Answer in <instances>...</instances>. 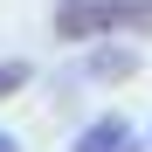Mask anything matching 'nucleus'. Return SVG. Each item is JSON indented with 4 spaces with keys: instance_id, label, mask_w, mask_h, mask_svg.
<instances>
[{
    "instance_id": "7ed1b4c3",
    "label": "nucleus",
    "mask_w": 152,
    "mask_h": 152,
    "mask_svg": "<svg viewBox=\"0 0 152 152\" xmlns=\"http://www.w3.org/2000/svg\"><path fill=\"white\" fill-rule=\"evenodd\" d=\"M132 69H138V62L124 56V48H104V56L90 62V76H97V83H118V76H132Z\"/></svg>"
},
{
    "instance_id": "f03ea898",
    "label": "nucleus",
    "mask_w": 152,
    "mask_h": 152,
    "mask_svg": "<svg viewBox=\"0 0 152 152\" xmlns=\"http://www.w3.org/2000/svg\"><path fill=\"white\" fill-rule=\"evenodd\" d=\"M76 152H138V124L132 118H97V124H83Z\"/></svg>"
},
{
    "instance_id": "f257e3e1",
    "label": "nucleus",
    "mask_w": 152,
    "mask_h": 152,
    "mask_svg": "<svg viewBox=\"0 0 152 152\" xmlns=\"http://www.w3.org/2000/svg\"><path fill=\"white\" fill-rule=\"evenodd\" d=\"M62 42H104V35H152V0H56Z\"/></svg>"
},
{
    "instance_id": "20e7f679",
    "label": "nucleus",
    "mask_w": 152,
    "mask_h": 152,
    "mask_svg": "<svg viewBox=\"0 0 152 152\" xmlns=\"http://www.w3.org/2000/svg\"><path fill=\"white\" fill-rule=\"evenodd\" d=\"M14 90H28V62H0V97H14Z\"/></svg>"
},
{
    "instance_id": "39448f33",
    "label": "nucleus",
    "mask_w": 152,
    "mask_h": 152,
    "mask_svg": "<svg viewBox=\"0 0 152 152\" xmlns=\"http://www.w3.org/2000/svg\"><path fill=\"white\" fill-rule=\"evenodd\" d=\"M0 152H21V138H14V132H0Z\"/></svg>"
}]
</instances>
